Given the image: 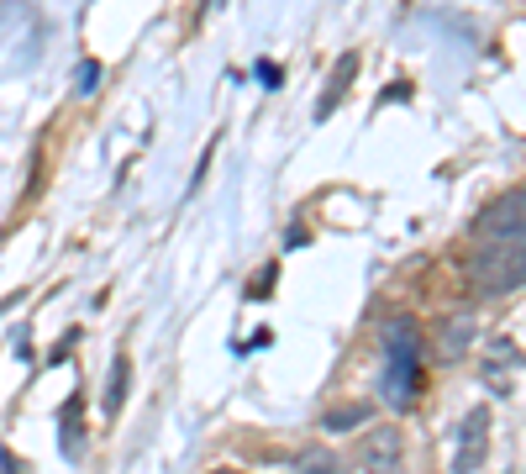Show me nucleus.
Masks as SVG:
<instances>
[{
  "label": "nucleus",
  "instance_id": "obj_6",
  "mask_svg": "<svg viewBox=\"0 0 526 474\" xmlns=\"http://www.w3.org/2000/svg\"><path fill=\"white\" fill-rule=\"evenodd\" d=\"M353 74H358V53H342V63L332 69V79H327V95L316 100V122H327V116H332V106H337L342 95H347Z\"/></svg>",
  "mask_w": 526,
  "mask_h": 474
},
{
  "label": "nucleus",
  "instance_id": "obj_4",
  "mask_svg": "<svg viewBox=\"0 0 526 474\" xmlns=\"http://www.w3.org/2000/svg\"><path fill=\"white\" fill-rule=\"evenodd\" d=\"M358 469L364 474H405V438L401 427H369L358 438Z\"/></svg>",
  "mask_w": 526,
  "mask_h": 474
},
{
  "label": "nucleus",
  "instance_id": "obj_7",
  "mask_svg": "<svg viewBox=\"0 0 526 474\" xmlns=\"http://www.w3.org/2000/svg\"><path fill=\"white\" fill-rule=\"evenodd\" d=\"M468 343H474V316H448L442 332H437V353L442 358H458Z\"/></svg>",
  "mask_w": 526,
  "mask_h": 474
},
{
  "label": "nucleus",
  "instance_id": "obj_9",
  "mask_svg": "<svg viewBox=\"0 0 526 474\" xmlns=\"http://www.w3.org/2000/svg\"><path fill=\"white\" fill-rule=\"evenodd\" d=\"M126 385H132V364H126V353H116V358H111V379H106V416L122 411Z\"/></svg>",
  "mask_w": 526,
  "mask_h": 474
},
{
  "label": "nucleus",
  "instance_id": "obj_11",
  "mask_svg": "<svg viewBox=\"0 0 526 474\" xmlns=\"http://www.w3.org/2000/svg\"><path fill=\"white\" fill-rule=\"evenodd\" d=\"M74 79H79V95H90V85L100 79V69H95V63H79V74H74Z\"/></svg>",
  "mask_w": 526,
  "mask_h": 474
},
{
  "label": "nucleus",
  "instance_id": "obj_5",
  "mask_svg": "<svg viewBox=\"0 0 526 474\" xmlns=\"http://www.w3.org/2000/svg\"><path fill=\"white\" fill-rule=\"evenodd\" d=\"M490 459V406H474L458 422V442H453V474H479Z\"/></svg>",
  "mask_w": 526,
  "mask_h": 474
},
{
  "label": "nucleus",
  "instance_id": "obj_1",
  "mask_svg": "<svg viewBox=\"0 0 526 474\" xmlns=\"http://www.w3.org/2000/svg\"><path fill=\"white\" fill-rule=\"evenodd\" d=\"M379 343H384V375H379V395H384V406L411 411L416 401H421V338H416V321H411V316L384 321Z\"/></svg>",
  "mask_w": 526,
  "mask_h": 474
},
{
  "label": "nucleus",
  "instance_id": "obj_8",
  "mask_svg": "<svg viewBox=\"0 0 526 474\" xmlns=\"http://www.w3.org/2000/svg\"><path fill=\"white\" fill-rule=\"evenodd\" d=\"M369 416H374L369 401H347V406H332V411H327V416H321V427H327V432H347V427H364Z\"/></svg>",
  "mask_w": 526,
  "mask_h": 474
},
{
  "label": "nucleus",
  "instance_id": "obj_12",
  "mask_svg": "<svg viewBox=\"0 0 526 474\" xmlns=\"http://www.w3.org/2000/svg\"><path fill=\"white\" fill-rule=\"evenodd\" d=\"M217 474H237V469H217Z\"/></svg>",
  "mask_w": 526,
  "mask_h": 474
},
{
  "label": "nucleus",
  "instance_id": "obj_3",
  "mask_svg": "<svg viewBox=\"0 0 526 474\" xmlns=\"http://www.w3.org/2000/svg\"><path fill=\"white\" fill-rule=\"evenodd\" d=\"M468 284L479 295H505L526 284V248H479L468 258Z\"/></svg>",
  "mask_w": 526,
  "mask_h": 474
},
{
  "label": "nucleus",
  "instance_id": "obj_10",
  "mask_svg": "<svg viewBox=\"0 0 526 474\" xmlns=\"http://www.w3.org/2000/svg\"><path fill=\"white\" fill-rule=\"evenodd\" d=\"M295 474H347V469H342V459H332L327 448H300L295 453Z\"/></svg>",
  "mask_w": 526,
  "mask_h": 474
},
{
  "label": "nucleus",
  "instance_id": "obj_2",
  "mask_svg": "<svg viewBox=\"0 0 526 474\" xmlns=\"http://www.w3.org/2000/svg\"><path fill=\"white\" fill-rule=\"evenodd\" d=\"M479 248H526V185L495 195L479 217H474Z\"/></svg>",
  "mask_w": 526,
  "mask_h": 474
}]
</instances>
